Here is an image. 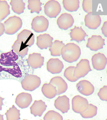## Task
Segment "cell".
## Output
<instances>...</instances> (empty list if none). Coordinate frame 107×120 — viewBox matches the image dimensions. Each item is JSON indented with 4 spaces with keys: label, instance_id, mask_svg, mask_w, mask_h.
<instances>
[{
    "label": "cell",
    "instance_id": "cell-29",
    "mask_svg": "<svg viewBox=\"0 0 107 120\" xmlns=\"http://www.w3.org/2000/svg\"><path fill=\"white\" fill-rule=\"evenodd\" d=\"M5 115L6 116L7 120L20 119V111L17 109L13 105L5 113Z\"/></svg>",
    "mask_w": 107,
    "mask_h": 120
},
{
    "label": "cell",
    "instance_id": "cell-17",
    "mask_svg": "<svg viewBox=\"0 0 107 120\" xmlns=\"http://www.w3.org/2000/svg\"><path fill=\"white\" fill-rule=\"evenodd\" d=\"M54 38L49 34L45 33L37 36L36 45L40 49H47L52 46Z\"/></svg>",
    "mask_w": 107,
    "mask_h": 120
},
{
    "label": "cell",
    "instance_id": "cell-10",
    "mask_svg": "<svg viewBox=\"0 0 107 120\" xmlns=\"http://www.w3.org/2000/svg\"><path fill=\"white\" fill-rule=\"evenodd\" d=\"M85 25L89 29L96 30L101 25L102 20L99 15H93L92 12H89L84 18Z\"/></svg>",
    "mask_w": 107,
    "mask_h": 120
},
{
    "label": "cell",
    "instance_id": "cell-11",
    "mask_svg": "<svg viewBox=\"0 0 107 120\" xmlns=\"http://www.w3.org/2000/svg\"><path fill=\"white\" fill-rule=\"evenodd\" d=\"M76 87L80 93L86 96L93 94L95 90L93 85L89 81L86 80L79 81L76 84Z\"/></svg>",
    "mask_w": 107,
    "mask_h": 120
},
{
    "label": "cell",
    "instance_id": "cell-21",
    "mask_svg": "<svg viewBox=\"0 0 107 120\" xmlns=\"http://www.w3.org/2000/svg\"><path fill=\"white\" fill-rule=\"evenodd\" d=\"M47 106L45 103L41 100H35L30 107L31 114L35 117H41L46 110Z\"/></svg>",
    "mask_w": 107,
    "mask_h": 120
},
{
    "label": "cell",
    "instance_id": "cell-27",
    "mask_svg": "<svg viewBox=\"0 0 107 120\" xmlns=\"http://www.w3.org/2000/svg\"><path fill=\"white\" fill-rule=\"evenodd\" d=\"M10 7L6 0H0V22L10 14Z\"/></svg>",
    "mask_w": 107,
    "mask_h": 120
},
{
    "label": "cell",
    "instance_id": "cell-23",
    "mask_svg": "<svg viewBox=\"0 0 107 120\" xmlns=\"http://www.w3.org/2000/svg\"><path fill=\"white\" fill-rule=\"evenodd\" d=\"M41 91L45 97L50 99L54 98L57 94L56 88L49 83L44 84L41 88Z\"/></svg>",
    "mask_w": 107,
    "mask_h": 120
},
{
    "label": "cell",
    "instance_id": "cell-33",
    "mask_svg": "<svg viewBox=\"0 0 107 120\" xmlns=\"http://www.w3.org/2000/svg\"><path fill=\"white\" fill-rule=\"evenodd\" d=\"M97 95L101 100L107 101V86H103L101 88L97 93Z\"/></svg>",
    "mask_w": 107,
    "mask_h": 120
},
{
    "label": "cell",
    "instance_id": "cell-3",
    "mask_svg": "<svg viewBox=\"0 0 107 120\" xmlns=\"http://www.w3.org/2000/svg\"><path fill=\"white\" fill-rule=\"evenodd\" d=\"M41 83L40 78L36 75L28 74L21 82V86L25 90L34 91L39 87Z\"/></svg>",
    "mask_w": 107,
    "mask_h": 120
},
{
    "label": "cell",
    "instance_id": "cell-25",
    "mask_svg": "<svg viewBox=\"0 0 107 120\" xmlns=\"http://www.w3.org/2000/svg\"><path fill=\"white\" fill-rule=\"evenodd\" d=\"M11 9L13 12L20 15L24 12L25 4L23 0H11L10 2Z\"/></svg>",
    "mask_w": 107,
    "mask_h": 120
},
{
    "label": "cell",
    "instance_id": "cell-22",
    "mask_svg": "<svg viewBox=\"0 0 107 120\" xmlns=\"http://www.w3.org/2000/svg\"><path fill=\"white\" fill-rule=\"evenodd\" d=\"M12 48L13 51L21 58L28 55L29 47L25 45L22 41L17 39L12 45Z\"/></svg>",
    "mask_w": 107,
    "mask_h": 120
},
{
    "label": "cell",
    "instance_id": "cell-4",
    "mask_svg": "<svg viewBox=\"0 0 107 120\" xmlns=\"http://www.w3.org/2000/svg\"><path fill=\"white\" fill-rule=\"evenodd\" d=\"M92 71L89 61L87 59H82L77 63L74 71V75L78 79L84 77Z\"/></svg>",
    "mask_w": 107,
    "mask_h": 120
},
{
    "label": "cell",
    "instance_id": "cell-6",
    "mask_svg": "<svg viewBox=\"0 0 107 120\" xmlns=\"http://www.w3.org/2000/svg\"><path fill=\"white\" fill-rule=\"evenodd\" d=\"M61 11V5L56 0L49 1L44 6V13L50 18H56Z\"/></svg>",
    "mask_w": 107,
    "mask_h": 120
},
{
    "label": "cell",
    "instance_id": "cell-14",
    "mask_svg": "<svg viewBox=\"0 0 107 120\" xmlns=\"http://www.w3.org/2000/svg\"><path fill=\"white\" fill-rule=\"evenodd\" d=\"M34 35L30 30L24 29L18 34L17 39L22 41L25 45L30 47L34 45L35 41Z\"/></svg>",
    "mask_w": 107,
    "mask_h": 120
},
{
    "label": "cell",
    "instance_id": "cell-16",
    "mask_svg": "<svg viewBox=\"0 0 107 120\" xmlns=\"http://www.w3.org/2000/svg\"><path fill=\"white\" fill-rule=\"evenodd\" d=\"M69 100V98L66 95L59 96L54 101V106L63 114L67 113L70 108Z\"/></svg>",
    "mask_w": 107,
    "mask_h": 120
},
{
    "label": "cell",
    "instance_id": "cell-13",
    "mask_svg": "<svg viewBox=\"0 0 107 120\" xmlns=\"http://www.w3.org/2000/svg\"><path fill=\"white\" fill-rule=\"evenodd\" d=\"M64 67V66L62 62L58 58L50 59L46 63L47 70L53 74L61 73Z\"/></svg>",
    "mask_w": 107,
    "mask_h": 120
},
{
    "label": "cell",
    "instance_id": "cell-35",
    "mask_svg": "<svg viewBox=\"0 0 107 120\" xmlns=\"http://www.w3.org/2000/svg\"><path fill=\"white\" fill-rule=\"evenodd\" d=\"M102 33L106 37H107V21H105L101 28Z\"/></svg>",
    "mask_w": 107,
    "mask_h": 120
},
{
    "label": "cell",
    "instance_id": "cell-15",
    "mask_svg": "<svg viewBox=\"0 0 107 120\" xmlns=\"http://www.w3.org/2000/svg\"><path fill=\"white\" fill-rule=\"evenodd\" d=\"M44 58L39 53H33L30 54L27 59L28 65L35 69L41 68L44 64Z\"/></svg>",
    "mask_w": 107,
    "mask_h": 120
},
{
    "label": "cell",
    "instance_id": "cell-18",
    "mask_svg": "<svg viewBox=\"0 0 107 120\" xmlns=\"http://www.w3.org/2000/svg\"><path fill=\"white\" fill-rule=\"evenodd\" d=\"M49 83L53 85L56 88L57 95L64 93L67 90V84L61 76L54 77L50 80Z\"/></svg>",
    "mask_w": 107,
    "mask_h": 120
},
{
    "label": "cell",
    "instance_id": "cell-32",
    "mask_svg": "<svg viewBox=\"0 0 107 120\" xmlns=\"http://www.w3.org/2000/svg\"><path fill=\"white\" fill-rule=\"evenodd\" d=\"M44 120H63V117L61 114L55 111L51 110L48 111L44 115Z\"/></svg>",
    "mask_w": 107,
    "mask_h": 120
},
{
    "label": "cell",
    "instance_id": "cell-7",
    "mask_svg": "<svg viewBox=\"0 0 107 120\" xmlns=\"http://www.w3.org/2000/svg\"><path fill=\"white\" fill-rule=\"evenodd\" d=\"M72 105L73 111L75 113L81 114L87 109L89 103L86 98L77 95L72 98Z\"/></svg>",
    "mask_w": 107,
    "mask_h": 120
},
{
    "label": "cell",
    "instance_id": "cell-34",
    "mask_svg": "<svg viewBox=\"0 0 107 120\" xmlns=\"http://www.w3.org/2000/svg\"><path fill=\"white\" fill-rule=\"evenodd\" d=\"M82 6L84 11L86 13L92 12V0H84L82 3Z\"/></svg>",
    "mask_w": 107,
    "mask_h": 120
},
{
    "label": "cell",
    "instance_id": "cell-38",
    "mask_svg": "<svg viewBox=\"0 0 107 120\" xmlns=\"http://www.w3.org/2000/svg\"><path fill=\"white\" fill-rule=\"evenodd\" d=\"M3 115H1L0 114V120H3L4 118H3Z\"/></svg>",
    "mask_w": 107,
    "mask_h": 120
},
{
    "label": "cell",
    "instance_id": "cell-1",
    "mask_svg": "<svg viewBox=\"0 0 107 120\" xmlns=\"http://www.w3.org/2000/svg\"><path fill=\"white\" fill-rule=\"evenodd\" d=\"M81 54L80 48L74 43H68L66 44L61 49V55L62 59L69 63L77 61L80 57Z\"/></svg>",
    "mask_w": 107,
    "mask_h": 120
},
{
    "label": "cell",
    "instance_id": "cell-2",
    "mask_svg": "<svg viewBox=\"0 0 107 120\" xmlns=\"http://www.w3.org/2000/svg\"><path fill=\"white\" fill-rule=\"evenodd\" d=\"M4 33L7 34L12 35L15 34L22 27L23 22L19 17L13 16L9 17L4 21Z\"/></svg>",
    "mask_w": 107,
    "mask_h": 120
},
{
    "label": "cell",
    "instance_id": "cell-9",
    "mask_svg": "<svg viewBox=\"0 0 107 120\" xmlns=\"http://www.w3.org/2000/svg\"><path fill=\"white\" fill-rule=\"evenodd\" d=\"M57 23L60 29L66 30L72 26L74 23V19L71 14L65 12L58 18Z\"/></svg>",
    "mask_w": 107,
    "mask_h": 120
},
{
    "label": "cell",
    "instance_id": "cell-30",
    "mask_svg": "<svg viewBox=\"0 0 107 120\" xmlns=\"http://www.w3.org/2000/svg\"><path fill=\"white\" fill-rule=\"evenodd\" d=\"M98 108L96 106L91 104H89L87 109L80 114L82 117L84 118H92L97 114Z\"/></svg>",
    "mask_w": 107,
    "mask_h": 120
},
{
    "label": "cell",
    "instance_id": "cell-20",
    "mask_svg": "<svg viewBox=\"0 0 107 120\" xmlns=\"http://www.w3.org/2000/svg\"><path fill=\"white\" fill-rule=\"evenodd\" d=\"M69 34L71 39L70 41H75L79 43L85 41V38L88 36L86 33L82 28V26H75L74 28L70 29Z\"/></svg>",
    "mask_w": 107,
    "mask_h": 120
},
{
    "label": "cell",
    "instance_id": "cell-12",
    "mask_svg": "<svg viewBox=\"0 0 107 120\" xmlns=\"http://www.w3.org/2000/svg\"><path fill=\"white\" fill-rule=\"evenodd\" d=\"M91 61L93 68L97 71H101L105 68L107 59L103 53H98L92 56Z\"/></svg>",
    "mask_w": 107,
    "mask_h": 120
},
{
    "label": "cell",
    "instance_id": "cell-19",
    "mask_svg": "<svg viewBox=\"0 0 107 120\" xmlns=\"http://www.w3.org/2000/svg\"><path fill=\"white\" fill-rule=\"evenodd\" d=\"M32 101L31 95L28 93L22 92L17 95L16 97L15 102L20 108H27Z\"/></svg>",
    "mask_w": 107,
    "mask_h": 120
},
{
    "label": "cell",
    "instance_id": "cell-37",
    "mask_svg": "<svg viewBox=\"0 0 107 120\" xmlns=\"http://www.w3.org/2000/svg\"><path fill=\"white\" fill-rule=\"evenodd\" d=\"M5 99L4 98H3L0 96V110H2V106H3V101Z\"/></svg>",
    "mask_w": 107,
    "mask_h": 120
},
{
    "label": "cell",
    "instance_id": "cell-31",
    "mask_svg": "<svg viewBox=\"0 0 107 120\" xmlns=\"http://www.w3.org/2000/svg\"><path fill=\"white\" fill-rule=\"evenodd\" d=\"M75 67L70 66L67 68L64 72V76L67 80L70 82H75L78 79L74 75V71Z\"/></svg>",
    "mask_w": 107,
    "mask_h": 120
},
{
    "label": "cell",
    "instance_id": "cell-5",
    "mask_svg": "<svg viewBox=\"0 0 107 120\" xmlns=\"http://www.w3.org/2000/svg\"><path fill=\"white\" fill-rule=\"evenodd\" d=\"M49 25L48 20L43 15L37 16L32 21L31 29L36 33L44 32L48 29Z\"/></svg>",
    "mask_w": 107,
    "mask_h": 120
},
{
    "label": "cell",
    "instance_id": "cell-24",
    "mask_svg": "<svg viewBox=\"0 0 107 120\" xmlns=\"http://www.w3.org/2000/svg\"><path fill=\"white\" fill-rule=\"evenodd\" d=\"M65 44L61 41L55 40L53 42L52 46L49 48L51 56H60L61 55V51Z\"/></svg>",
    "mask_w": 107,
    "mask_h": 120
},
{
    "label": "cell",
    "instance_id": "cell-36",
    "mask_svg": "<svg viewBox=\"0 0 107 120\" xmlns=\"http://www.w3.org/2000/svg\"><path fill=\"white\" fill-rule=\"evenodd\" d=\"M5 32V28L4 24L0 22V37L4 34Z\"/></svg>",
    "mask_w": 107,
    "mask_h": 120
},
{
    "label": "cell",
    "instance_id": "cell-26",
    "mask_svg": "<svg viewBox=\"0 0 107 120\" xmlns=\"http://www.w3.org/2000/svg\"><path fill=\"white\" fill-rule=\"evenodd\" d=\"M79 1L78 0L62 1L63 7L65 9L70 12L77 11L79 8Z\"/></svg>",
    "mask_w": 107,
    "mask_h": 120
},
{
    "label": "cell",
    "instance_id": "cell-8",
    "mask_svg": "<svg viewBox=\"0 0 107 120\" xmlns=\"http://www.w3.org/2000/svg\"><path fill=\"white\" fill-rule=\"evenodd\" d=\"M105 45V40L100 35H93L88 38L86 44V47L91 51H97L102 49Z\"/></svg>",
    "mask_w": 107,
    "mask_h": 120
},
{
    "label": "cell",
    "instance_id": "cell-28",
    "mask_svg": "<svg viewBox=\"0 0 107 120\" xmlns=\"http://www.w3.org/2000/svg\"><path fill=\"white\" fill-rule=\"evenodd\" d=\"M28 9L30 10L31 13L36 12L37 14H39L40 12L42 11L41 5L42 3L39 0H28Z\"/></svg>",
    "mask_w": 107,
    "mask_h": 120
}]
</instances>
